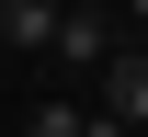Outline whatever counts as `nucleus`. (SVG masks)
Here are the masks:
<instances>
[{
    "mask_svg": "<svg viewBox=\"0 0 148 137\" xmlns=\"http://www.w3.org/2000/svg\"><path fill=\"white\" fill-rule=\"evenodd\" d=\"M57 34H69L57 0H0V46H12V57H57Z\"/></svg>",
    "mask_w": 148,
    "mask_h": 137,
    "instance_id": "nucleus-1",
    "label": "nucleus"
},
{
    "mask_svg": "<svg viewBox=\"0 0 148 137\" xmlns=\"http://www.w3.org/2000/svg\"><path fill=\"white\" fill-rule=\"evenodd\" d=\"M57 12H91V0H57Z\"/></svg>",
    "mask_w": 148,
    "mask_h": 137,
    "instance_id": "nucleus-5",
    "label": "nucleus"
},
{
    "mask_svg": "<svg viewBox=\"0 0 148 137\" xmlns=\"http://www.w3.org/2000/svg\"><path fill=\"white\" fill-rule=\"evenodd\" d=\"M103 114L125 126V137H148V46H125V57L103 69Z\"/></svg>",
    "mask_w": 148,
    "mask_h": 137,
    "instance_id": "nucleus-2",
    "label": "nucleus"
},
{
    "mask_svg": "<svg viewBox=\"0 0 148 137\" xmlns=\"http://www.w3.org/2000/svg\"><path fill=\"white\" fill-rule=\"evenodd\" d=\"M23 137H103V114H80V103H23Z\"/></svg>",
    "mask_w": 148,
    "mask_h": 137,
    "instance_id": "nucleus-3",
    "label": "nucleus"
},
{
    "mask_svg": "<svg viewBox=\"0 0 148 137\" xmlns=\"http://www.w3.org/2000/svg\"><path fill=\"white\" fill-rule=\"evenodd\" d=\"M125 23H148V0H125Z\"/></svg>",
    "mask_w": 148,
    "mask_h": 137,
    "instance_id": "nucleus-4",
    "label": "nucleus"
}]
</instances>
